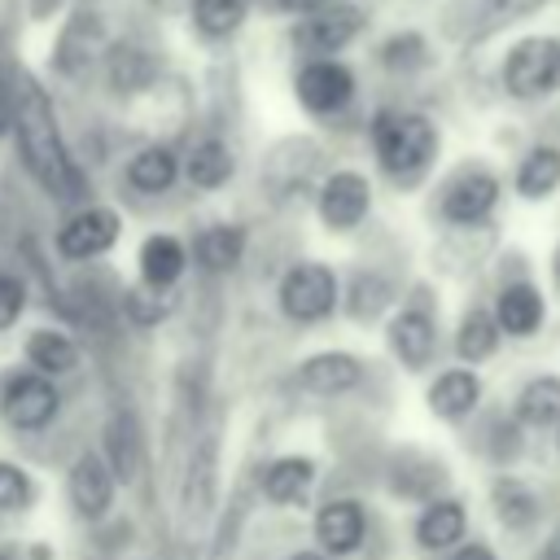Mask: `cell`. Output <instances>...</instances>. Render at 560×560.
<instances>
[{
    "mask_svg": "<svg viewBox=\"0 0 560 560\" xmlns=\"http://www.w3.org/2000/svg\"><path fill=\"white\" fill-rule=\"evenodd\" d=\"M9 140L18 149L22 171L48 201H61V206L88 201V171L74 162L66 144L48 88L26 70L9 79Z\"/></svg>",
    "mask_w": 560,
    "mask_h": 560,
    "instance_id": "obj_1",
    "label": "cell"
},
{
    "mask_svg": "<svg viewBox=\"0 0 560 560\" xmlns=\"http://www.w3.org/2000/svg\"><path fill=\"white\" fill-rule=\"evenodd\" d=\"M368 149H372L376 175L389 188L411 192L433 175V166L442 158V127L424 109L381 105L368 118Z\"/></svg>",
    "mask_w": 560,
    "mask_h": 560,
    "instance_id": "obj_2",
    "label": "cell"
},
{
    "mask_svg": "<svg viewBox=\"0 0 560 560\" xmlns=\"http://www.w3.org/2000/svg\"><path fill=\"white\" fill-rule=\"evenodd\" d=\"M494 83L516 105H542L560 96V31L516 35L499 57Z\"/></svg>",
    "mask_w": 560,
    "mask_h": 560,
    "instance_id": "obj_3",
    "label": "cell"
},
{
    "mask_svg": "<svg viewBox=\"0 0 560 560\" xmlns=\"http://www.w3.org/2000/svg\"><path fill=\"white\" fill-rule=\"evenodd\" d=\"M276 311L289 328H319L341 311V276L324 258H293L276 280Z\"/></svg>",
    "mask_w": 560,
    "mask_h": 560,
    "instance_id": "obj_4",
    "label": "cell"
},
{
    "mask_svg": "<svg viewBox=\"0 0 560 560\" xmlns=\"http://www.w3.org/2000/svg\"><path fill=\"white\" fill-rule=\"evenodd\" d=\"M499 201H503L499 171H490L481 162H464L438 184L433 214H438V223H446V232H477V228H490Z\"/></svg>",
    "mask_w": 560,
    "mask_h": 560,
    "instance_id": "obj_5",
    "label": "cell"
},
{
    "mask_svg": "<svg viewBox=\"0 0 560 560\" xmlns=\"http://www.w3.org/2000/svg\"><path fill=\"white\" fill-rule=\"evenodd\" d=\"M122 232H127V219H122L118 206H109V201H83V206H70L66 219L57 223L52 254L61 262L88 267L96 258H109L118 249Z\"/></svg>",
    "mask_w": 560,
    "mask_h": 560,
    "instance_id": "obj_6",
    "label": "cell"
},
{
    "mask_svg": "<svg viewBox=\"0 0 560 560\" xmlns=\"http://www.w3.org/2000/svg\"><path fill=\"white\" fill-rule=\"evenodd\" d=\"M293 101L306 118H341L359 101V74L346 57H302L293 66Z\"/></svg>",
    "mask_w": 560,
    "mask_h": 560,
    "instance_id": "obj_7",
    "label": "cell"
},
{
    "mask_svg": "<svg viewBox=\"0 0 560 560\" xmlns=\"http://www.w3.org/2000/svg\"><path fill=\"white\" fill-rule=\"evenodd\" d=\"M61 385L31 372V368H13L0 376V424L13 438H39L57 424L61 416Z\"/></svg>",
    "mask_w": 560,
    "mask_h": 560,
    "instance_id": "obj_8",
    "label": "cell"
},
{
    "mask_svg": "<svg viewBox=\"0 0 560 560\" xmlns=\"http://www.w3.org/2000/svg\"><path fill=\"white\" fill-rule=\"evenodd\" d=\"M376 206V184L359 166H332L315 184V219L328 236H354Z\"/></svg>",
    "mask_w": 560,
    "mask_h": 560,
    "instance_id": "obj_9",
    "label": "cell"
},
{
    "mask_svg": "<svg viewBox=\"0 0 560 560\" xmlns=\"http://www.w3.org/2000/svg\"><path fill=\"white\" fill-rule=\"evenodd\" d=\"M381 337H385V354L411 372V376H424L433 363H438V350H442V328H438V311L429 302H398L385 324H381Z\"/></svg>",
    "mask_w": 560,
    "mask_h": 560,
    "instance_id": "obj_10",
    "label": "cell"
},
{
    "mask_svg": "<svg viewBox=\"0 0 560 560\" xmlns=\"http://www.w3.org/2000/svg\"><path fill=\"white\" fill-rule=\"evenodd\" d=\"M368 529H372V516H368V503L354 499V494H328L324 503H315L311 512V538H315V551H324L328 560H350L368 547Z\"/></svg>",
    "mask_w": 560,
    "mask_h": 560,
    "instance_id": "obj_11",
    "label": "cell"
},
{
    "mask_svg": "<svg viewBox=\"0 0 560 560\" xmlns=\"http://www.w3.org/2000/svg\"><path fill=\"white\" fill-rule=\"evenodd\" d=\"M368 31V13L350 0H337L311 18H298L289 39L298 48V57H341L346 48H354Z\"/></svg>",
    "mask_w": 560,
    "mask_h": 560,
    "instance_id": "obj_12",
    "label": "cell"
},
{
    "mask_svg": "<svg viewBox=\"0 0 560 560\" xmlns=\"http://www.w3.org/2000/svg\"><path fill=\"white\" fill-rule=\"evenodd\" d=\"M114 499H118V477L109 472L105 455L83 446L70 468H66V503L74 512V521L83 525H105L114 516Z\"/></svg>",
    "mask_w": 560,
    "mask_h": 560,
    "instance_id": "obj_13",
    "label": "cell"
},
{
    "mask_svg": "<svg viewBox=\"0 0 560 560\" xmlns=\"http://www.w3.org/2000/svg\"><path fill=\"white\" fill-rule=\"evenodd\" d=\"M368 381V363L363 354L346 350V346H324L298 359L293 368V385L311 398H346Z\"/></svg>",
    "mask_w": 560,
    "mask_h": 560,
    "instance_id": "obj_14",
    "label": "cell"
},
{
    "mask_svg": "<svg viewBox=\"0 0 560 560\" xmlns=\"http://www.w3.org/2000/svg\"><path fill=\"white\" fill-rule=\"evenodd\" d=\"M315 162H319V144L315 140H298V136H284L267 149L262 166H258V184L267 188L271 201H289V197H302L306 188H315Z\"/></svg>",
    "mask_w": 560,
    "mask_h": 560,
    "instance_id": "obj_15",
    "label": "cell"
},
{
    "mask_svg": "<svg viewBox=\"0 0 560 560\" xmlns=\"http://www.w3.org/2000/svg\"><path fill=\"white\" fill-rule=\"evenodd\" d=\"M109 48V35H105V18L88 4H79L70 18H61L57 26V39H52V70L66 74V79H79L88 74Z\"/></svg>",
    "mask_w": 560,
    "mask_h": 560,
    "instance_id": "obj_16",
    "label": "cell"
},
{
    "mask_svg": "<svg viewBox=\"0 0 560 560\" xmlns=\"http://www.w3.org/2000/svg\"><path fill=\"white\" fill-rule=\"evenodd\" d=\"M254 486L271 508H306L319 486V459L311 451H280L258 468Z\"/></svg>",
    "mask_w": 560,
    "mask_h": 560,
    "instance_id": "obj_17",
    "label": "cell"
},
{
    "mask_svg": "<svg viewBox=\"0 0 560 560\" xmlns=\"http://www.w3.org/2000/svg\"><path fill=\"white\" fill-rule=\"evenodd\" d=\"M490 315H494L503 341H534L547 328V293L529 276H512L494 289Z\"/></svg>",
    "mask_w": 560,
    "mask_h": 560,
    "instance_id": "obj_18",
    "label": "cell"
},
{
    "mask_svg": "<svg viewBox=\"0 0 560 560\" xmlns=\"http://www.w3.org/2000/svg\"><path fill=\"white\" fill-rule=\"evenodd\" d=\"M486 402V381L477 368H442L424 381V411L438 424H468Z\"/></svg>",
    "mask_w": 560,
    "mask_h": 560,
    "instance_id": "obj_19",
    "label": "cell"
},
{
    "mask_svg": "<svg viewBox=\"0 0 560 560\" xmlns=\"http://www.w3.org/2000/svg\"><path fill=\"white\" fill-rule=\"evenodd\" d=\"M118 179H122V188L131 197L162 201V197H171L184 184V175H179V149L171 140H144L140 149L127 153Z\"/></svg>",
    "mask_w": 560,
    "mask_h": 560,
    "instance_id": "obj_20",
    "label": "cell"
},
{
    "mask_svg": "<svg viewBox=\"0 0 560 560\" xmlns=\"http://www.w3.org/2000/svg\"><path fill=\"white\" fill-rule=\"evenodd\" d=\"M245 254H249V228L241 219H210L188 236V262L210 280L241 271Z\"/></svg>",
    "mask_w": 560,
    "mask_h": 560,
    "instance_id": "obj_21",
    "label": "cell"
},
{
    "mask_svg": "<svg viewBox=\"0 0 560 560\" xmlns=\"http://www.w3.org/2000/svg\"><path fill=\"white\" fill-rule=\"evenodd\" d=\"M486 499H490V516L499 521L503 534H534L542 525V512H547L542 490L529 477H521L516 468L494 472L486 486Z\"/></svg>",
    "mask_w": 560,
    "mask_h": 560,
    "instance_id": "obj_22",
    "label": "cell"
},
{
    "mask_svg": "<svg viewBox=\"0 0 560 560\" xmlns=\"http://www.w3.org/2000/svg\"><path fill=\"white\" fill-rule=\"evenodd\" d=\"M468 538V503L459 494H438L416 508L411 516V542L424 556H446Z\"/></svg>",
    "mask_w": 560,
    "mask_h": 560,
    "instance_id": "obj_23",
    "label": "cell"
},
{
    "mask_svg": "<svg viewBox=\"0 0 560 560\" xmlns=\"http://www.w3.org/2000/svg\"><path fill=\"white\" fill-rule=\"evenodd\" d=\"M236 171H241V158L223 136H197L188 149H179V175L192 192H206V197L223 192L232 188Z\"/></svg>",
    "mask_w": 560,
    "mask_h": 560,
    "instance_id": "obj_24",
    "label": "cell"
},
{
    "mask_svg": "<svg viewBox=\"0 0 560 560\" xmlns=\"http://www.w3.org/2000/svg\"><path fill=\"white\" fill-rule=\"evenodd\" d=\"M188 241L179 232H149L136 245V284L153 293H175L179 280L188 276Z\"/></svg>",
    "mask_w": 560,
    "mask_h": 560,
    "instance_id": "obj_25",
    "label": "cell"
},
{
    "mask_svg": "<svg viewBox=\"0 0 560 560\" xmlns=\"http://www.w3.org/2000/svg\"><path fill=\"white\" fill-rule=\"evenodd\" d=\"M385 472H389V494L407 499V503H429V499L446 494V486H451V468L438 455L416 451V446L394 451Z\"/></svg>",
    "mask_w": 560,
    "mask_h": 560,
    "instance_id": "obj_26",
    "label": "cell"
},
{
    "mask_svg": "<svg viewBox=\"0 0 560 560\" xmlns=\"http://www.w3.org/2000/svg\"><path fill=\"white\" fill-rule=\"evenodd\" d=\"M214 486H219V433L206 429L184 464V486H179V512L184 521H206L214 512Z\"/></svg>",
    "mask_w": 560,
    "mask_h": 560,
    "instance_id": "obj_27",
    "label": "cell"
},
{
    "mask_svg": "<svg viewBox=\"0 0 560 560\" xmlns=\"http://www.w3.org/2000/svg\"><path fill=\"white\" fill-rule=\"evenodd\" d=\"M79 363H83V350L70 337V328H61V324H35L26 332V341H22V368H31V372H39L48 381L74 376Z\"/></svg>",
    "mask_w": 560,
    "mask_h": 560,
    "instance_id": "obj_28",
    "label": "cell"
},
{
    "mask_svg": "<svg viewBox=\"0 0 560 560\" xmlns=\"http://www.w3.org/2000/svg\"><path fill=\"white\" fill-rule=\"evenodd\" d=\"M512 192L525 206H542L560 192V144L556 140H534L516 166H512Z\"/></svg>",
    "mask_w": 560,
    "mask_h": 560,
    "instance_id": "obj_29",
    "label": "cell"
},
{
    "mask_svg": "<svg viewBox=\"0 0 560 560\" xmlns=\"http://www.w3.org/2000/svg\"><path fill=\"white\" fill-rule=\"evenodd\" d=\"M101 70H105L109 92H118V96H144L158 88V57L131 39H109Z\"/></svg>",
    "mask_w": 560,
    "mask_h": 560,
    "instance_id": "obj_30",
    "label": "cell"
},
{
    "mask_svg": "<svg viewBox=\"0 0 560 560\" xmlns=\"http://www.w3.org/2000/svg\"><path fill=\"white\" fill-rule=\"evenodd\" d=\"M398 306V284L381 267H359L341 284V311L354 324H385V315Z\"/></svg>",
    "mask_w": 560,
    "mask_h": 560,
    "instance_id": "obj_31",
    "label": "cell"
},
{
    "mask_svg": "<svg viewBox=\"0 0 560 560\" xmlns=\"http://www.w3.org/2000/svg\"><path fill=\"white\" fill-rule=\"evenodd\" d=\"M499 346H503V332H499L490 306H486V302H468V306L459 311L455 328H451V350H455V359H459L464 368H481V363H490V359L499 354Z\"/></svg>",
    "mask_w": 560,
    "mask_h": 560,
    "instance_id": "obj_32",
    "label": "cell"
},
{
    "mask_svg": "<svg viewBox=\"0 0 560 560\" xmlns=\"http://www.w3.org/2000/svg\"><path fill=\"white\" fill-rule=\"evenodd\" d=\"M105 464L118 477V486H131L144 472V433L127 407H114L105 420Z\"/></svg>",
    "mask_w": 560,
    "mask_h": 560,
    "instance_id": "obj_33",
    "label": "cell"
},
{
    "mask_svg": "<svg viewBox=\"0 0 560 560\" xmlns=\"http://www.w3.org/2000/svg\"><path fill=\"white\" fill-rule=\"evenodd\" d=\"M512 420L525 433H551L560 424V372H534L512 398Z\"/></svg>",
    "mask_w": 560,
    "mask_h": 560,
    "instance_id": "obj_34",
    "label": "cell"
},
{
    "mask_svg": "<svg viewBox=\"0 0 560 560\" xmlns=\"http://www.w3.org/2000/svg\"><path fill=\"white\" fill-rule=\"evenodd\" d=\"M254 0H188V26L201 44H232L249 22Z\"/></svg>",
    "mask_w": 560,
    "mask_h": 560,
    "instance_id": "obj_35",
    "label": "cell"
},
{
    "mask_svg": "<svg viewBox=\"0 0 560 560\" xmlns=\"http://www.w3.org/2000/svg\"><path fill=\"white\" fill-rule=\"evenodd\" d=\"M372 61H376L385 74H394V79H411V74H420V70L433 66V44L424 39V31L402 26V31H389V35L376 44Z\"/></svg>",
    "mask_w": 560,
    "mask_h": 560,
    "instance_id": "obj_36",
    "label": "cell"
},
{
    "mask_svg": "<svg viewBox=\"0 0 560 560\" xmlns=\"http://www.w3.org/2000/svg\"><path fill=\"white\" fill-rule=\"evenodd\" d=\"M481 455L494 464V472H512L516 468V459L525 455V429L512 420V411H499V416L486 420Z\"/></svg>",
    "mask_w": 560,
    "mask_h": 560,
    "instance_id": "obj_37",
    "label": "cell"
},
{
    "mask_svg": "<svg viewBox=\"0 0 560 560\" xmlns=\"http://www.w3.org/2000/svg\"><path fill=\"white\" fill-rule=\"evenodd\" d=\"M118 311H122L136 328H153V324H162V319L175 311V293H153V289H144V284H131V289L118 293Z\"/></svg>",
    "mask_w": 560,
    "mask_h": 560,
    "instance_id": "obj_38",
    "label": "cell"
},
{
    "mask_svg": "<svg viewBox=\"0 0 560 560\" xmlns=\"http://www.w3.org/2000/svg\"><path fill=\"white\" fill-rule=\"evenodd\" d=\"M39 499V486L26 464L0 455V516H18Z\"/></svg>",
    "mask_w": 560,
    "mask_h": 560,
    "instance_id": "obj_39",
    "label": "cell"
},
{
    "mask_svg": "<svg viewBox=\"0 0 560 560\" xmlns=\"http://www.w3.org/2000/svg\"><path fill=\"white\" fill-rule=\"evenodd\" d=\"M26 306H31L26 276L0 262V332H13L22 324V315H26Z\"/></svg>",
    "mask_w": 560,
    "mask_h": 560,
    "instance_id": "obj_40",
    "label": "cell"
},
{
    "mask_svg": "<svg viewBox=\"0 0 560 560\" xmlns=\"http://www.w3.org/2000/svg\"><path fill=\"white\" fill-rule=\"evenodd\" d=\"M446 560H499V551L486 538H464L455 551H446Z\"/></svg>",
    "mask_w": 560,
    "mask_h": 560,
    "instance_id": "obj_41",
    "label": "cell"
},
{
    "mask_svg": "<svg viewBox=\"0 0 560 560\" xmlns=\"http://www.w3.org/2000/svg\"><path fill=\"white\" fill-rule=\"evenodd\" d=\"M276 4V13H284V18H311V13H319V9H328V4H337V0H271Z\"/></svg>",
    "mask_w": 560,
    "mask_h": 560,
    "instance_id": "obj_42",
    "label": "cell"
},
{
    "mask_svg": "<svg viewBox=\"0 0 560 560\" xmlns=\"http://www.w3.org/2000/svg\"><path fill=\"white\" fill-rule=\"evenodd\" d=\"M31 22H57V13L66 9V0H22Z\"/></svg>",
    "mask_w": 560,
    "mask_h": 560,
    "instance_id": "obj_43",
    "label": "cell"
},
{
    "mask_svg": "<svg viewBox=\"0 0 560 560\" xmlns=\"http://www.w3.org/2000/svg\"><path fill=\"white\" fill-rule=\"evenodd\" d=\"M538 560H560V516L551 521V529L542 534V547H538Z\"/></svg>",
    "mask_w": 560,
    "mask_h": 560,
    "instance_id": "obj_44",
    "label": "cell"
},
{
    "mask_svg": "<svg viewBox=\"0 0 560 560\" xmlns=\"http://www.w3.org/2000/svg\"><path fill=\"white\" fill-rule=\"evenodd\" d=\"M547 280H551V289H556V298H560V241H556L551 254H547Z\"/></svg>",
    "mask_w": 560,
    "mask_h": 560,
    "instance_id": "obj_45",
    "label": "cell"
},
{
    "mask_svg": "<svg viewBox=\"0 0 560 560\" xmlns=\"http://www.w3.org/2000/svg\"><path fill=\"white\" fill-rule=\"evenodd\" d=\"M280 560H328L324 551H315V547H293V551H284Z\"/></svg>",
    "mask_w": 560,
    "mask_h": 560,
    "instance_id": "obj_46",
    "label": "cell"
},
{
    "mask_svg": "<svg viewBox=\"0 0 560 560\" xmlns=\"http://www.w3.org/2000/svg\"><path fill=\"white\" fill-rule=\"evenodd\" d=\"M0 560H26V551L18 542H0Z\"/></svg>",
    "mask_w": 560,
    "mask_h": 560,
    "instance_id": "obj_47",
    "label": "cell"
},
{
    "mask_svg": "<svg viewBox=\"0 0 560 560\" xmlns=\"http://www.w3.org/2000/svg\"><path fill=\"white\" fill-rule=\"evenodd\" d=\"M551 442H556V459H560V424L551 429Z\"/></svg>",
    "mask_w": 560,
    "mask_h": 560,
    "instance_id": "obj_48",
    "label": "cell"
}]
</instances>
